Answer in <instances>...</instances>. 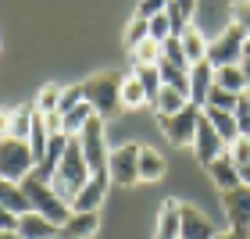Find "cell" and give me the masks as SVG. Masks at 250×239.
Instances as JSON below:
<instances>
[{
  "instance_id": "1",
  "label": "cell",
  "mask_w": 250,
  "mask_h": 239,
  "mask_svg": "<svg viewBox=\"0 0 250 239\" xmlns=\"http://www.w3.org/2000/svg\"><path fill=\"white\" fill-rule=\"evenodd\" d=\"M89 179H93V175H89V164L83 157V146H79V139L72 136V139H68V150L61 157V164H58V175H54V182H50V189L58 193L68 207H72V200L83 193V186Z\"/></svg>"
},
{
  "instance_id": "2",
  "label": "cell",
  "mask_w": 250,
  "mask_h": 239,
  "mask_svg": "<svg viewBox=\"0 0 250 239\" xmlns=\"http://www.w3.org/2000/svg\"><path fill=\"white\" fill-rule=\"evenodd\" d=\"M122 79L125 75H118V72H100V75L83 82V97H86V104L97 111V118L107 121L122 111Z\"/></svg>"
},
{
  "instance_id": "3",
  "label": "cell",
  "mask_w": 250,
  "mask_h": 239,
  "mask_svg": "<svg viewBox=\"0 0 250 239\" xmlns=\"http://www.w3.org/2000/svg\"><path fill=\"white\" fill-rule=\"evenodd\" d=\"M18 186H21V193H25V200H29V211L43 214V218L54 221V225H64L68 218H72V207L50 189V182H36L29 175V179H21Z\"/></svg>"
},
{
  "instance_id": "4",
  "label": "cell",
  "mask_w": 250,
  "mask_h": 239,
  "mask_svg": "<svg viewBox=\"0 0 250 239\" xmlns=\"http://www.w3.org/2000/svg\"><path fill=\"white\" fill-rule=\"evenodd\" d=\"M32 168H36V157L25 139H0V179L21 182L32 175Z\"/></svg>"
},
{
  "instance_id": "5",
  "label": "cell",
  "mask_w": 250,
  "mask_h": 239,
  "mask_svg": "<svg viewBox=\"0 0 250 239\" xmlns=\"http://www.w3.org/2000/svg\"><path fill=\"white\" fill-rule=\"evenodd\" d=\"M79 146H83V157H86V164H89V175H107V143H104V118H89L86 121V129L75 136Z\"/></svg>"
},
{
  "instance_id": "6",
  "label": "cell",
  "mask_w": 250,
  "mask_h": 239,
  "mask_svg": "<svg viewBox=\"0 0 250 239\" xmlns=\"http://www.w3.org/2000/svg\"><path fill=\"white\" fill-rule=\"evenodd\" d=\"M243 43H247V32L236 25V21H229L222 36L208 43V64L211 68H232V64H240L243 61Z\"/></svg>"
},
{
  "instance_id": "7",
  "label": "cell",
  "mask_w": 250,
  "mask_h": 239,
  "mask_svg": "<svg viewBox=\"0 0 250 239\" xmlns=\"http://www.w3.org/2000/svg\"><path fill=\"white\" fill-rule=\"evenodd\" d=\"M140 150L143 146H136V143H125L118 150H111V157H107L111 186H136L140 182Z\"/></svg>"
},
{
  "instance_id": "8",
  "label": "cell",
  "mask_w": 250,
  "mask_h": 239,
  "mask_svg": "<svg viewBox=\"0 0 250 239\" xmlns=\"http://www.w3.org/2000/svg\"><path fill=\"white\" fill-rule=\"evenodd\" d=\"M200 115H204V107L186 104L179 115L161 118V129H165V136H168L175 146H193V139H197V125H200Z\"/></svg>"
},
{
  "instance_id": "9",
  "label": "cell",
  "mask_w": 250,
  "mask_h": 239,
  "mask_svg": "<svg viewBox=\"0 0 250 239\" xmlns=\"http://www.w3.org/2000/svg\"><path fill=\"white\" fill-rule=\"evenodd\" d=\"M229 150V146L222 143V136L214 132V125L208 121L200 115V125H197V139H193V154H197V161L204 164V168H211L214 161H218V157Z\"/></svg>"
},
{
  "instance_id": "10",
  "label": "cell",
  "mask_w": 250,
  "mask_h": 239,
  "mask_svg": "<svg viewBox=\"0 0 250 239\" xmlns=\"http://www.w3.org/2000/svg\"><path fill=\"white\" fill-rule=\"evenodd\" d=\"M225 203V218H229L232 232H247L250 229V186H236L229 193H222Z\"/></svg>"
},
{
  "instance_id": "11",
  "label": "cell",
  "mask_w": 250,
  "mask_h": 239,
  "mask_svg": "<svg viewBox=\"0 0 250 239\" xmlns=\"http://www.w3.org/2000/svg\"><path fill=\"white\" fill-rule=\"evenodd\" d=\"M107 189H111V179H107V175H93V179L83 186V193L72 200V211H79V214H93V211H100V203H104Z\"/></svg>"
},
{
  "instance_id": "12",
  "label": "cell",
  "mask_w": 250,
  "mask_h": 239,
  "mask_svg": "<svg viewBox=\"0 0 250 239\" xmlns=\"http://www.w3.org/2000/svg\"><path fill=\"white\" fill-rule=\"evenodd\" d=\"M211 86H214V68H211L208 61L193 64V68H189V104L204 107V100H208Z\"/></svg>"
},
{
  "instance_id": "13",
  "label": "cell",
  "mask_w": 250,
  "mask_h": 239,
  "mask_svg": "<svg viewBox=\"0 0 250 239\" xmlns=\"http://www.w3.org/2000/svg\"><path fill=\"white\" fill-rule=\"evenodd\" d=\"M18 232L25 239H58L61 236V225H54V221L43 218V214L29 211V214H21V218H18Z\"/></svg>"
},
{
  "instance_id": "14",
  "label": "cell",
  "mask_w": 250,
  "mask_h": 239,
  "mask_svg": "<svg viewBox=\"0 0 250 239\" xmlns=\"http://www.w3.org/2000/svg\"><path fill=\"white\" fill-rule=\"evenodd\" d=\"M214 236H218V232H214V225L204 218L197 207L183 203V232H179V239H214Z\"/></svg>"
},
{
  "instance_id": "15",
  "label": "cell",
  "mask_w": 250,
  "mask_h": 239,
  "mask_svg": "<svg viewBox=\"0 0 250 239\" xmlns=\"http://www.w3.org/2000/svg\"><path fill=\"white\" fill-rule=\"evenodd\" d=\"M179 232H183V203L165 200L157 214V239H179Z\"/></svg>"
},
{
  "instance_id": "16",
  "label": "cell",
  "mask_w": 250,
  "mask_h": 239,
  "mask_svg": "<svg viewBox=\"0 0 250 239\" xmlns=\"http://www.w3.org/2000/svg\"><path fill=\"white\" fill-rule=\"evenodd\" d=\"M208 175H211V182H214V186H218L222 193H229V189H236V186H243V182H240V172H236V164H232V157H229V150H225L218 161L208 168Z\"/></svg>"
},
{
  "instance_id": "17",
  "label": "cell",
  "mask_w": 250,
  "mask_h": 239,
  "mask_svg": "<svg viewBox=\"0 0 250 239\" xmlns=\"http://www.w3.org/2000/svg\"><path fill=\"white\" fill-rule=\"evenodd\" d=\"M97 225H100V214H97V211H93V214L72 211V218L61 225V239H89V236L97 232Z\"/></svg>"
},
{
  "instance_id": "18",
  "label": "cell",
  "mask_w": 250,
  "mask_h": 239,
  "mask_svg": "<svg viewBox=\"0 0 250 239\" xmlns=\"http://www.w3.org/2000/svg\"><path fill=\"white\" fill-rule=\"evenodd\" d=\"M204 118H208V121L214 125V132L222 136V143H225V146H232L236 139H240V125H236L232 111H214V107H204Z\"/></svg>"
},
{
  "instance_id": "19",
  "label": "cell",
  "mask_w": 250,
  "mask_h": 239,
  "mask_svg": "<svg viewBox=\"0 0 250 239\" xmlns=\"http://www.w3.org/2000/svg\"><path fill=\"white\" fill-rule=\"evenodd\" d=\"M179 43H183V50H186V61H189V68L193 64H200V61H208V40H204V32H200V25L193 21V25L179 36Z\"/></svg>"
},
{
  "instance_id": "20",
  "label": "cell",
  "mask_w": 250,
  "mask_h": 239,
  "mask_svg": "<svg viewBox=\"0 0 250 239\" xmlns=\"http://www.w3.org/2000/svg\"><path fill=\"white\" fill-rule=\"evenodd\" d=\"M193 15H197V7L186 4V0H179V4H165V18H168V25H172V36H183V32L193 25Z\"/></svg>"
},
{
  "instance_id": "21",
  "label": "cell",
  "mask_w": 250,
  "mask_h": 239,
  "mask_svg": "<svg viewBox=\"0 0 250 239\" xmlns=\"http://www.w3.org/2000/svg\"><path fill=\"white\" fill-rule=\"evenodd\" d=\"M0 207L15 211L18 218H21V214H29V200H25V193H21V186H18V182L0 179Z\"/></svg>"
},
{
  "instance_id": "22",
  "label": "cell",
  "mask_w": 250,
  "mask_h": 239,
  "mask_svg": "<svg viewBox=\"0 0 250 239\" xmlns=\"http://www.w3.org/2000/svg\"><path fill=\"white\" fill-rule=\"evenodd\" d=\"M189 104V97H183L179 89H172V86H165L161 93H157V100H154V111H157V118H172V115H179Z\"/></svg>"
},
{
  "instance_id": "23",
  "label": "cell",
  "mask_w": 250,
  "mask_h": 239,
  "mask_svg": "<svg viewBox=\"0 0 250 239\" xmlns=\"http://www.w3.org/2000/svg\"><path fill=\"white\" fill-rule=\"evenodd\" d=\"M143 104H150L143 82L136 75H125L122 79V111H136V107H143Z\"/></svg>"
},
{
  "instance_id": "24",
  "label": "cell",
  "mask_w": 250,
  "mask_h": 239,
  "mask_svg": "<svg viewBox=\"0 0 250 239\" xmlns=\"http://www.w3.org/2000/svg\"><path fill=\"white\" fill-rule=\"evenodd\" d=\"M214 86H222V89H229V93L243 97V93H247L243 68H240V64H232V68H214Z\"/></svg>"
},
{
  "instance_id": "25",
  "label": "cell",
  "mask_w": 250,
  "mask_h": 239,
  "mask_svg": "<svg viewBox=\"0 0 250 239\" xmlns=\"http://www.w3.org/2000/svg\"><path fill=\"white\" fill-rule=\"evenodd\" d=\"M165 168L168 164H165V157L157 150H150V146H143V150H140V179L143 182H157L165 175Z\"/></svg>"
},
{
  "instance_id": "26",
  "label": "cell",
  "mask_w": 250,
  "mask_h": 239,
  "mask_svg": "<svg viewBox=\"0 0 250 239\" xmlns=\"http://www.w3.org/2000/svg\"><path fill=\"white\" fill-rule=\"evenodd\" d=\"M93 115H97V111L89 107L86 100H83V104H79L75 111H68V115H61V118H64V136H79V132L86 129V121L93 118Z\"/></svg>"
},
{
  "instance_id": "27",
  "label": "cell",
  "mask_w": 250,
  "mask_h": 239,
  "mask_svg": "<svg viewBox=\"0 0 250 239\" xmlns=\"http://www.w3.org/2000/svg\"><path fill=\"white\" fill-rule=\"evenodd\" d=\"M132 61H136V68H157V64H161V43L143 40L140 47L132 50Z\"/></svg>"
},
{
  "instance_id": "28",
  "label": "cell",
  "mask_w": 250,
  "mask_h": 239,
  "mask_svg": "<svg viewBox=\"0 0 250 239\" xmlns=\"http://www.w3.org/2000/svg\"><path fill=\"white\" fill-rule=\"evenodd\" d=\"M32 118H36V107H15V121H11V139H25V143H29Z\"/></svg>"
},
{
  "instance_id": "29",
  "label": "cell",
  "mask_w": 250,
  "mask_h": 239,
  "mask_svg": "<svg viewBox=\"0 0 250 239\" xmlns=\"http://www.w3.org/2000/svg\"><path fill=\"white\" fill-rule=\"evenodd\" d=\"M61 93H64V89L58 82H47L40 89V97H36V111H40V115H54V111L61 107Z\"/></svg>"
},
{
  "instance_id": "30",
  "label": "cell",
  "mask_w": 250,
  "mask_h": 239,
  "mask_svg": "<svg viewBox=\"0 0 250 239\" xmlns=\"http://www.w3.org/2000/svg\"><path fill=\"white\" fill-rule=\"evenodd\" d=\"M161 61L175 64L179 72H189V61H186V50H183V43H179V36H172V40L161 43Z\"/></svg>"
},
{
  "instance_id": "31",
  "label": "cell",
  "mask_w": 250,
  "mask_h": 239,
  "mask_svg": "<svg viewBox=\"0 0 250 239\" xmlns=\"http://www.w3.org/2000/svg\"><path fill=\"white\" fill-rule=\"evenodd\" d=\"M132 75H136V79L143 82V89H146V100H150V107H154L157 93L165 89V82H161V72H157V68H136Z\"/></svg>"
},
{
  "instance_id": "32",
  "label": "cell",
  "mask_w": 250,
  "mask_h": 239,
  "mask_svg": "<svg viewBox=\"0 0 250 239\" xmlns=\"http://www.w3.org/2000/svg\"><path fill=\"white\" fill-rule=\"evenodd\" d=\"M236 104H240V97L222 89V86H211L208 100H204V107H214V111H236Z\"/></svg>"
},
{
  "instance_id": "33",
  "label": "cell",
  "mask_w": 250,
  "mask_h": 239,
  "mask_svg": "<svg viewBox=\"0 0 250 239\" xmlns=\"http://www.w3.org/2000/svg\"><path fill=\"white\" fill-rule=\"evenodd\" d=\"M143 40H150V32H146V21H143V18H132V21H129V32H125V47L136 50Z\"/></svg>"
},
{
  "instance_id": "34",
  "label": "cell",
  "mask_w": 250,
  "mask_h": 239,
  "mask_svg": "<svg viewBox=\"0 0 250 239\" xmlns=\"http://www.w3.org/2000/svg\"><path fill=\"white\" fill-rule=\"evenodd\" d=\"M229 157L236 168H250V136H240L232 146H229Z\"/></svg>"
},
{
  "instance_id": "35",
  "label": "cell",
  "mask_w": 250,
  "mask_h": 239,
  "mask_svg": "<svg viewBox=\"0 0 250 239\" xmlns=\"http://www.w3.org/2000/svg\"><path fill=\"white\" fill-rule=\"evenodd\" d=\"M146 32H150V40H154V43H165V40H172V25H168L165 11H161V15H157L154 21H146Z\"/></svg>"
},
{
  "instance_id": "36",
  "label": "cell",
  "mask_w": 250,
  "mask_h": 239,
  "mask_svg": "<svg viewBox=\"0 0 250 239\" xmlns=\"http://www.w3.org/2000/svg\"><path fill=\"white\" fill-rule=\"evenodd\" d=\"M83 100H86V97H83V82H79V86H64V93H61V107H58V111H61V115H68V111H75L79 104H83Z\"/></svg>"
},
{
  "instance_id": "37",
  "label": "cell",
  "mask_w": 250,
  "mask_h": 239,
  "mask_svg": "<svg viewBox=\"0 0 250 239\" xmlns=\"http://www.w3.org/2000/svg\"><path fill=\"white\" fill-rule=\"evenodd\" d=\"M232 118H236V125H240V136H250V93L240 97V104H236Z\"/></svg>"
},
{
  "instance_id": "38",
  "label": "cell",
  "mask_w": 250,
  "mask_h": 239,
  "mask_svg": "<svg viewBox=\"0 0 250 239\" xmlns=\"http://www.w3.org/2000/svg\"><path fill=\"white\" fill-rule=\"evenodd\" d=\"M232 21L250 36V4H236V7H232Z\"/></svg>"
},
{
  "instance_id": "39",
  "label": "cell",
  "mask_w": 250,
  "mask_h": 239,
  "mask_svg": "<svg viewBox=\"0 0 250 239\" xmlns=\"http://www.w3.org/2000/svg\"><path fill=\"white\" fill-rule=\"evenodd\" d=\"M165 11V4H157V0H150V4H140L136 7V18H143V21H154L157 15Z\"/></svg>"
},
{
  "instance_id": "40",
  "label": "cell",
  "mask_w": 250,
  "mask_h": 239,
  "mask_svg": "<svg viewBox=\"0 0 250 239\" xmlns=\"http://www.w3.org/2000/svg\"><path fill=\"white\" fill-rule=\"evenodd\" d=\"M11 121H15V107H0V139H11Z\"/></svg>"
},
{
  "instance_id": "41",
  "label": "cell",
  "mask_w": 250,
  "mask_h": 239,
  "mask_svg": "<svg viewBox=\"0 0 250 239\" xmlns=\"http://www.w3.org/2000/svg\"><path fill=\"white\" fill-rule=\"evenodd\" d=\"M0 232H18V214L0 207Z\"/></svg>"
},
{
  "instance_id": "42",
  "label": "cell",
  "mask_w": 250,
  "mask_h": 239,
  "mask_svg": "<svg viewBox=\"0 0 250 239\" xmlns=\"http://www.w3.org/2000/svg\"><path fill=\"white\" fill-rule=\"evenodd\" d=\"M214 239H250V236H247V232H232V229H229V232H218Z\"/></svg>"
},
{
  "instance_id": "43",
  "label": "cell",
  "mask_w": 250,
  "mask_h": 239,
  "mask_svg": "<svg viewBox=\"0 0 250 239\" xmlns=\"http://www.w3.org/2000/svg\"><path fill=\"white\" fill-rule=\"evenodd\" d=\"M240 68H243V79H247V93H250V58H243V61H240Z\"/></svg>"
},
{
  "instance_id": "44",
  "label": "cell",
  "mask_w": 250,
  "mask_h": 239,
  "mask_svg": "<svg viewBox=\"0 0 250 239\" xmlns=\"http://www.w3.org/2000/svg\"><path fill=\"white\" fill-rule=\"evenodd\" d=\"M0 239H25L21 232H0Z\"/></svg>"
},
{
  "instance_id": "45",
  "label": "cell",
  "mask_w": 250,
  "mask_h": 239,
  "mask_svg": "<svg viewBox=\"0 0 250 239\" xmlns=\"http://www.w3.org/2000/svg\"><path fill=\"white\" fill-rule=\"evenodd\" d=\"M247 236H250V229H247Z\"/></svg>"
}]
</instances>
